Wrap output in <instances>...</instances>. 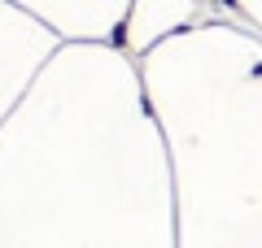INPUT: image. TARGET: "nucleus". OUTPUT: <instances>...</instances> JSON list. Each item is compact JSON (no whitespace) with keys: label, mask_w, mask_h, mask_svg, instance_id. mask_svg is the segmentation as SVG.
<instances>
[{"label":"nucleus","mask_w":262,"mask_h":248,"mask_svg":"<svg viewBox=\"0 0 262 248\" xmlns=\"http://www.w3.org/2000/svg\"><path fill=\"white\" fill-rule=\"evenodd\" d=\"M223 5H227V9H241V0H223Z\"/></svg>","instance_id":"f257e3e1"}]
</instances>
